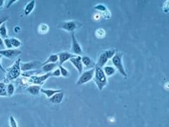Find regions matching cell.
Returning a JSON list of instances; mask_svg holds the SVG:
<instances>
[{
    "label": "cell",
    "instance_id": "cell-1",
    "mask_svg": "<svg viewBox=\"0 0 169 127\" xmlns=\"http://www.w3.org/2000/svg\"><path fill=\"white\" fill-rule=\"evenodd\" d=\"M93 79L99 90H102L104 88L107 86V76L105 75L102 68L98 66L95 67Z\"/></svg>",
    "mask_w": 169,
    "mask_h": 127
},
{
    "label": "cell",
    "instance_id": "cell-2",
    "mask_svg": "<svg viewBox=\"0 0 169 127\" xmlns=\"http://www.w3.org/2000/svg\"><path fill=\"white\" fill-rule=\"evenodd\" d=\"M21 59H18V60L15 61V63L11 66L7 71H6L7 73V77L9 80H13L18 78L21 75Z\"/></svg>",
    "mask_w": 169,
    "mask_h": 127
},
{
    "label": "cell",
    "instance_id": "cell-3",
    "mask_svg": "<svg viewBox=\"0 0 169 127\" xmlns=\"http://www.w3.org/2000/svg\"><path fill=\"white\" fill-rule=\"evenodd\" d=\"M116 54V49H109V50H105L101 52L99 56L97 62L95 64L96 66L103 68L104 65L107 63L109 59H110L114 57Z\"/></svg>",
    "mask_w": 169,
    "mask_h": 127
},
{
    "label": "cell",
    "instance_id": "cell-4",
    "mask_svg": "<svg viewBox=\"0 0 169 127\" xmlns=\"http://www.w3.org/2000/svg\"><path fill=\"white\" fill-rule=\"evenodd\" d=\"M123 54L121 52H116L114 57L111 58V61H112L113 64L116 67L117 70L118 71L119 73L122 75L123 76L126 77L128 76L126 71H125L124 66L123 65Z\"/></svg>",
    "mask_w": 169,
    "mask_h": 127
},
{
    "label": "cell",
    "instance_id": "cell-5",
    "mask_svg": "<svg viewBox=\"0 0 169 127\" xmlns=\"http://www.w3.org/2000/svg\"><path fill=\"white\" fill-rule=\"evenodd\" d=\"M94 74H95V68L90 69V70H87L86 72L82 73L80 74V76L78 78V80H77L76 84L78 86H81V85L87 83L90 80L93 79Z\"/></svg>",
    "mask_w": 169,
    "mask_h": 127
},
{
    "label": "cell",
    "instance_id": "cell-6",
    "mask_svg": "<svg viewBox=\"0 0 169 127\" xmlns=\"http://www.w3.org/2000/svg\"><path fill=\"white\" fill-rule=\"evenodd\" d=\"M71 52L73 55L76 56H80L83 55L81 46L80 45L79 42L77 40L76 36H75V32H71Z\"/></svg>",
    "mask_w": 169,
    "mask_h": 127
},
{
    "label": "cell",
    "instance_id": "cell-7",
    "mask_svg": "<svg viewBox=\"0 0 169 127\" xmlns=\"http://www.w3.org/2000/svg\"><path fill=\"white\" fill-rule=\"evenodd\" d=\"M58 27L68 32H73L79 27V23L75 21H64V22L61 23V24L59 25Z\"/></svg>",
    "mask_w": 169,
    "mask_h": 127
},
{
    "label": "cell",
    "instance_id": "cell-8",
    "mask_svg": "<svg viewBox=\"0 0 169 127\" xmlns=\"http://www.w3.org/2000/svg\"><path fill=\"white\" fill-rule=\"evenodd\" d=\"M22 53V51L18 49H4L0 50V55L6 58L12 59L18 57Z\"/></svg>",
    "mask_w": 169,
    "mask_h": 127
},
{
    "label": "cell",
    "instance_id": "cell-9",
    "mask_svg": "<svg viewBox=\"0 0 169 127\" xmlns=\"http://www.w3.org/2000/svg\"><path fill=\"white\" fill-rule=\"evenodd\" d=\"M42 66V63L38 61H30V62H21V69L24 72H30L34 69H38Z\"/></svg>",
    "mask_w": 169,
    "mask_h": 127
},
{
    "label": "cell",
    "instance_id": "cell-10",
    "mask_svg": "<svg viewBox=\"0 0 169 127\" xmlns=\"http://www.w3.org/2000/svg\"><path fill=\"white\" fill-rule=\"evenodd\" d=\"M51 76V72L47 73L45 75H42V76H32L30 77L29 80L30 83H32V85H38V86H41L44 82L46 80H47L49 77Z\"/></svg>",
    "mask_w": 169,
    "mask_h": 127
},
{
    "label": "cell",
    "instance_id": "cell-11",
    "mask_svg": "<svg viewBox=\"0 0 169 127\" xmlns=\"http://www.w3.org/2000/svg\"><path fill=\"white\" fill-rule=\"evenodd\" d=\"M70 62L72 63V65L78 70V74L80 75L82 73L83 71V64H82L81 56H76V57H73V58L70 59Z\"/></svg>",
    "mask_w": 169,
    "mask_h": 127
},
{
    "label": "cell",
    "instance_id": "cell-12",
    "mask_svg": "<svg viewBox=\"0 0 169 127\" xmlns=\"http://www.w3.org/2000/svg\"><path fill=\"white\" fill-rule=\"evenodd\" d=\"M57 55L59 57V66H62L63 63H64L66 61L70 60V59L76 56L73 54L68 52H62L57 54Z\"/></svg>",
    "mask_w": 169,
    "mask_h": 127
},
{
    "label": "cell",
    "instance_id": "cell-13",
    "mask_svg": "<svg viewBox=\"0 0 169 127\" xmlns=\"http://www.w3.org/2000/svg\"><path fill=\"white\" fill-rule=\"evenodd\" d=\"M63 97H64V93L63 91H61L60 93L54 94L52 97L49 98V101L53 104H59L62 102Z\"/></svg>",
    "mask_w": 169,
    "mask_h": 127
},
{
    "label": "cell",
    "instance_id": "cell-14",
    "mask_svg": "<svg viewBox=\"0 0 169 127\" xmlns=\"http://www.w3.org/2000/svg\"><path fill=\"white\" fill-rule=\"evenodd\" d=\"M81 59L83 66L87 67V68H95L94 66H95V63L93 59H90L89 57H87V56H82V57H81Z\"/></svg>",
    "mask_w": 169,
    "mask_h": 127
},
{
    "label": "cell",
    "instance_id": "cell-15",
    "mask_svg": "<svg viewBox=\"0 0 169 127\" xmlns=\"http://www.w3.org/2000/svg\"><path fill=\"white\" fill-rule=\"evenodd\" d=\"M62 91L61 90H54V89H45V88H41L40 92L44 95L47 96V98H50L51 97L54 95L56 93H60Z\"/></svg>",
    "mask_w": 169,
    "mask_h": 127
},
{
    "label": "cell",
    "instance_id": "cell-16",
    "mask_svg": "<svg viewBox=\"0 0 169 127\" xmlns=\"http://www.w3.org/2000/svg\"><path fill=\"white\" fill-rule=\"evenodd\" d=\"M40 90H41V86L38 85H31L27 88L28 93L31 94L32 95H37L40 93Z\"/></svg>",
    "mask_w": 169,
    "mask_h": 127
},
{
    "label": "cell",
    "instance_id": "cell-17",
    "mask_svg": "<svg viewBox=\"0 0 169 127\" xmlns=\"http://www.w3.org/2000/svg\"><path fill=\"white\" fill-rule=\"evenodd\" d=\"M35 7V0H32L25 7L24 14L26 16H28V15L30 14V13L33 11Z\"/></svg>",
    "mask_w": 169,
    "mask_h": 127
},
{
    "label": "cell",
    "instance_id": "cell-18",
    "mask_svg": "<svg viewBox=\"0 0 169 127\" xmlns=\"http://www.w3.org/2000/svg\"><path fill=\"white\" fill-rule=\"evenodd\" d=\"M57 67V63H47V64L42 66V69L44 72H45L46 74H47V73L52 72V71L54 70Z\"/></svg>",
    "mask_w": 169,
    "mask_h": 127
},
{
    "label": "cell",
    "instance_id": "cell-19",
    "mask_svg": "<svg viewBox=\"0 0 169 127\" xmlns=\"http://www.w3.org/2000/svg\"><path fill=\"white\" fill-rule=\"evenodd\" d=\"M59 61V57L57 54H54V55H51L48 57L47 60L45 62L42 63V66L43 65L47 64V63H57Z\"/></svg>",
    "mask_w": 169,
    "mask_h": 127
},
{
    "label": "cell",
    "instance_id": "cell-20",
    "mask_svg": "<svg viewBox=\"0 0 169 127\" xmlns=\"http://www.w3.org/2000/svg\"><path fill=\"white\" fill-rule=\"evenodd\" d=\"M102 69L107 76H111L116 73V69L111 66H104Z\"/></svg>",
    "mask_w": 169,
    "mask_h": 127
},
{
    "label": "cell",
    "instance_id": "cell-21",
    "mask_svg": "<svg viewBox=\"0 0 169 127\" xmlns=\"http://www.w3.org/2000/svg\"><path fill=\"white\" fill-rule=\"evenodd\" d=\"M0 36H1V38H4V39L9 38L8 31H7V26H6L5 23L0 26Z\"/></svg>",
    "mask_w": 169,
    "mask_h": 127
},
{
    "label": "cell",
    "instance_id": "cell-22",
    "mask_svg": "<svg viewBox=\"0 0 169 127\" xmlns=\"http://www.w3.org/2000/svg\"><path fill=\"white\" fill-rule=\"evenodd\" d=\"M0 96L1 97L8 96L7 93V85L4 82H0Z\"/></svg>",
    "mask_w": 169,
    "mask_h": 127
},
{
    "label": "cell",
    "instance_id": "cell-23",
    "mask_svg": "<svg viewBox=\"0 0 169 127\" xmlns=\"http://www.w3.org/2000/svg\"><path fill=\"white\" fill-rule=\"evenodd\" d=\"M10 40H11V45H12V47L16 48V49L20 47L22 45V42H21V40L17 39V38H10Z\"/></svg>",
    "mask_w": 169,
    "mask_h": 127
},
{
    "label": "cell",
    "instance_id": "cell-24",
    "mask_svg": "<svg viewBox=\"0 0 169 127\" xmlns=\"http://www.w3.org/2000/svg\"><path fill=\"white\" fill-rule=\"evenodd\" d=\"M15 92V87L12 83H9L7 86V93L8 96H12Z\"/></svg>",
    "mask_w": 169,
    "mask_h": 127
},
{
    "label": "cell",
    "instance_id": "cell-25",
    "mask_svg": "<svg viewBox=\"0 0 169 127\" xmlns=\"http://www.w3.org/2000/svg\"><path fill=\"white\" fill-rule=\"evenodd\" d=\"M49 30V27L46 24H41L39 26V32L41 34L47 33Z\"/></svg>",
    "mask_w": 169,
    "mask_h": 127
},
{
    "label": "cell",
    "instance_id": "cell-26",
    "mask_svg": "<svg viewBox=\"0 0 169 127\" xmlns=\"http://www.w3.org/2000/svg\"><path fill=\"white\" fill-rule=\"evenodd\" d=\"M59 69H60L61 72V76L63 77H68L69 75V72L68 69L64 68L63 66H59Z\"/></svg>",
    "mask_w": 169,
    "mask_h": 127
},
{
    "label": "cell",
    "instance_id": "cell-27",
    "mask_svg": "<svg viewBox=\"0 0 169 127\" xmlns=\"http://www.w3.org/2000/svg\"><path fill=\"white\" fill-rule=\"evenodd\" d=\"M9 124L11 127H18V124H17L16 119L13 116L9 117Z\"/></svg>",
    "mask_w": 169,
    "mask_h": 127
},
{
    "label": "cell",
    "instance_id": "cell-28",
    "mask_svg": "<svg viewBox=\"0 0 169 127\" xmlns=\"http://www.w3.org/2000/svg\"><path fill=\"white\" fill-rule=\"evenodd\" d=\"M4 47L8 48V49H11L13 47L11 45L10 38H7V39L4 40Z\"/></svg>",
    "mask_w": 169,
    "mask_h": 127
},
{
    "label": "cell",
    "instance_id": "cell-29",
    "mask_svg": "<svg viewBox=\"0 0 169 127\" xmlns=\"http://www.w3.org/2000/svg\"><path fill=\"white\" fill-rule=\"evenodd\" d=\"M95 9H97V10L102 11V12H104V11H108V10H107V7H106L105 6L103 5V4H98V5L96 6V7H95Z\"/></svg>",
    "mask_w": 169,
    "mask_h": 127
},
{
    "label": "cell",
    "instance_id": "cell-30",
    "mask_svg": "<svg viewBox=\"0 0 169 127\" xmlns=\"http://www.w3.org/2000/svg\"><path fill=\"white\" fill-rule=\"evenodd\" d=\"M51 76L53 77H60L61 76V72L60 69L59 68L55 69L54 70L51 72Z\"/></svg>",
    "mask_w": 169,
    "mask_h": 127
},
{
    "label": "cell",
    "instance_id": "cell-31",
    "mask_svg": "<svg viewBox=\"0 0 169 127\" xmlns=\"http://www.w3.org/2000/svg\"><path fill=\"white\" fill-rule=\"evenodd\" d=\"M8 19L7 16H0V26H1L3 24H4L6 21Z\"/></svg>",
    "mask_w": 169,
    "mask_h": 127
},
{
    "label": "cell",
    "instance_id": "cell-32",
    "mask_svg": "<svg viewBox=\"0 0 169 127\" xmlns=\"http://www.w3.org/2000/svg\"><path fill=\"white\" fill-rule=\"evenodd\" d=\"M1 59H2V56L0 55V69H1V71H2L3 72L6 73V70L3 68L2 65H1Z\"/></svg>",
    "mask_w": 169,
    "mask_h": 127
},
{
    "label": "cell",
    "instance_id": "cell-33",
    "mask_svg": "<svg viewBox=\"0 0 169 127\" xmlns=\"http://www.w3.org/2000/svg\"><path fill=\"white\" fill-rule=\"evenodd\" d=\"M17 1H18L17 0H14V1H9L8 4H7V8L9 9L11 5L13 4H14L15 2H17Z\"/></svg>",
    "mask_w": 169,
    "mask_h": 127
},
{
    "label": "cell",
    "instance_id": "cell-34",
    "mask_svg": "<svg viewBox=\"0 0 169 127\" xmlns=\"http://www.w3.org/2000/svg\"><path fill=\"white\" fill-rule=\"evenodd\" d=\"M14 32L17 33V32H21V28L19 26H16L14 28Z\"/></svg>",
    "mask_w": 169,
    "mask_h": 127
},
{
    "label": "cell",
    "instance_id": "cell-35",
    "mask_svg": "<svg viewBox=\"0 0 169 127\" xmlns=\"http://www.w3.org/2000/svg\"><path fill=\"white\" fill-rule=\"evenodd\" d=\"M0 47L1 48L4 47V40L2 38L0 37Z\"/></svg>",
    "mask_w": 169,
    "mask_h": 127
},
{
    "label": "cell",
    "instance_id": "cell-36",
    "mask_svg": "<svg viewBox=\"0 0 169 127\" xmlns=\"http://www.w3.org/2000/svg\"><path fill=\"white\" fill-rule=\"evenodd\" d=\"M4 2L5 1H4V0H0V9L3 8L4 5Z\"/></svg>",
    "mask_w": 169,
    "mask_h": 127
}]
</instances>
